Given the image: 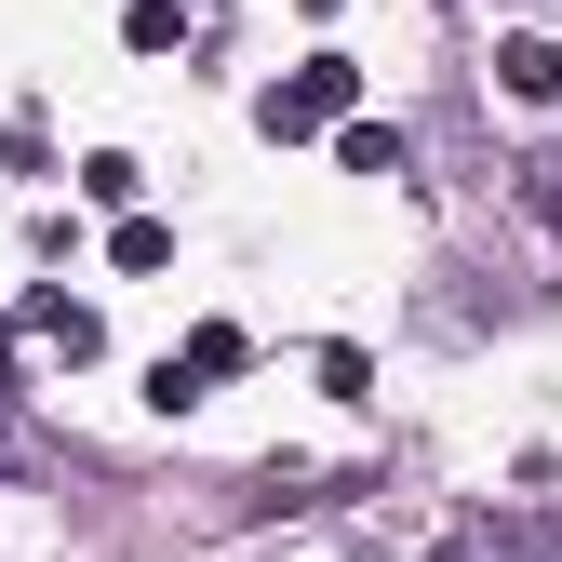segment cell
Masks as SVG:
<instances>
[{
  "label": "cell",
  "mask_w": 562,
  "mask_h": 562,
  "mask_svg": "<svg viewBox=\"0 0 562 562\" xmlns=\"http://www.w3.org/2000/svg\"><path fill=\"white\" fill-rule=\"evenodd\" d=\"M348 108H362V67H348V54H308L295 81H268V94H255L268 134H322V121H348Z\"/></svg>",
  "instance_id": "cell-1"
},
{
  "label": "cell",
  "mask_w": 562,
  "mask_h": 562,
  "mask_svg": "<svg viewBox=\"0 0 562 562\" xmlns=\"http://www.w3.org/2000/svg\"><path fill=\"white\" fill-rule=\"evenodd\" d=\"M27 348H41V362H94V348H108V322L54 281V295H27Z\"/></svg>",
  "instance_id": "cell-2"
},
{
  "label": "cell",
  "mask_w": 562,
  "mask_h": 562,
  "mask_svg": "<svg viewBox=\"0 0 562 562\" xmlns=\"http://www.w3.org/2000/svg\"><path fill=\"white\" fill-rule=\"evenodd\" d=\"M496 81H509L522 108H549V94H562V41H536V27H522V41H496Z\"/></svg>",
  "instance_id": "cell-3"
},
{
  "label": "cell",
  "mask_w": 562,
  "mask_h": 562,
  "mask_svg": "<svg viewBox=\"0 0 562 562\" xmlns=\"http://www.w3.org/2000/svg\"><path fill=\"white\" fill-rule=\"evenodd\" d=\"M175 362H188L201 389H215V375H241V362H255V335H241V322H201V335L175 348Z\"/></svg>",
  "instance_id": "cell-4"
},
{
  "label": "cell",
  "mask_w": 562,
  "mask_h": 562,
  "mask_svg": "<svg viewBox=\"0 0 562 562\" xmlns=\"http://www.w3.org/2000/svg\"><path fill=\"white\" fill-rule=\"evenodd\" d=\"M335 161H348V175H415V148H402L389 121H348V134H335Z\"/></svg>",
  "instance_id": "cell-5"
},
{
  "label": "cell",
  "mask_w": 562,
  "mask_h": 562,
  "mask_svg": "<svg viewBox=\"0 0 562 562\" xmlns=\"http://www.w3.org/2000/svg\"><path fill=\"white\" fill-rule=\"evenodd\" d=\"M121 41H134V54H175V41H188V14H175V0H134Z\"/></svg>",
  "instance_id": "cell-6"
},
{
  "label": "cell",
  "mask_w": 562,
  "mask_h": 562,
  "mask_svg": "<svg viewBox=\"0 0 562 562\" xmlns=\"http://www.w3.org/2000/svg\"><path fill=\"white\" fill-rule=\"evenodd\" d=\"M108 255H121V268H134V281H148V268H175V228H161V215H134V228H121V241H108Z\"/></svg>",
  "instance_id": "cell-7"
},
{
  "label": "cell",
  "mask_w": 562,
  "mask_h": 562,
  "mask_svg": "<svg viewBox=\"0 0 562 562\" xmlns=\"http://www.w3.org/2000/svg\"><path fill=\"white\" fill-rule=\"evenodd\" d=\"M134 188H148V175H134V148H94V161H81V201H134Z\"/></svg>",
  "instance_id": "cell-8"
},
{
  "label": "cell",
  "mask_w": 562,
  "mask_h": 562,
  "mask_svg": "<svg viewBox=\"0 0 562 562\" xmlns=\"http://www.w3.org/2000/svg\"><path fill=\"white\" fill-rule=\"evenodd\" d=\"M536 215H549V228H562V148H549V161H536Z\"/></svg>",
  "instance_id": "cell-9"
}]
</instances>
